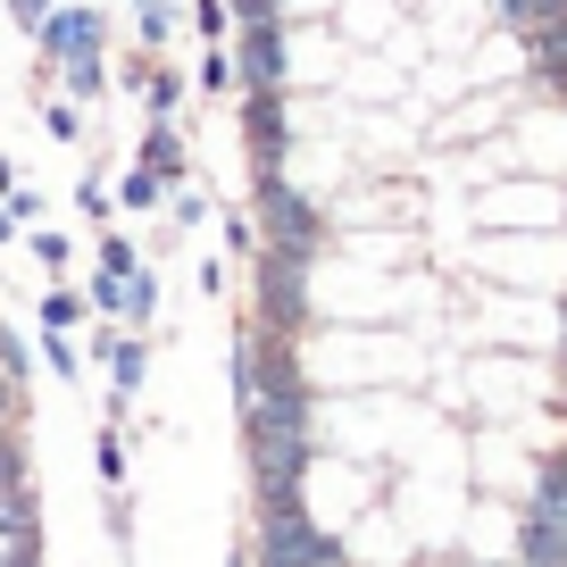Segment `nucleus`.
I'll list each match as a JSON object with an SVG mask.
<instances>
[{"label":"nucleus","instance_id":"1","mask_svg":"<svg viewBox=\"0 0 567 567\" xmlns=\"http://www.w3.org/2000/svg\"><path fill=\"white\" fill-rule=\"evenodd\" d=\"M34 51H42V75L59 68H109V18L92 0H59L51 18L34 25Z\"/></svg>","mask_w":567,"mask_h":567},{"label":"nucleus","instance_id":"2","mask_svg":"<svg viewBox=\"0 0 567 567\" xmlns=\"http://www.w3.org/2000/svg\"><path fill=\"white\" fill-rule=\"evenodd\" d=\"M234 92H292V25H234Z\"/></svg>","mask_w":567,"mask_h":567},{"label":"nucleus","instance_id":"3","mask_svg":"<svg viewBox=\"0 0 567 567\" xmlns=\"http://www.w3.org/2000/svg\"><path fill=\"white\" fill-rule=\"evenodd\" d=\"M292 134H301L292 92H243V142H250V159H259V167L292 159Z\"/></svg>","mask_w":567,"mask_h":567},{"label":"nucleus","instance_id":"4","mask_svg":"<svg viewBox=\"0 0 567 567\" xmlns=\"http://www.w3.org/2000/svg\"><path fill=\"white\" fill-rule=\"evenodd\" d=\"M92 359L109 368V392H117V401H134V392L151 384V342H142L134 326H92Z\"/></svg>","mask_w":567,"mask_h":567},{"label":"nucleus","instance_id":"5","mask_svg":"<svg viewBox=\"0 0 567 567\" xmlns=\"http://www.w3.org/2000/svg\"><path fill=\"white\" fill-rule=\"evenodd\" d=\"M134 167H151V176H159L167 193H176V184H193V159H184L176 125H151V134H142V159H134Z\"/></svg>","mask_w":567,"mask_h":567},{"label":"nucleus","instance_id":"6","mask_svg":"<svg viewBox=\"0 0 567 567\" xmlns=\"http://www.w3.org/2000/svg\"><path fill=\"white\" fill-rule=\"evenodd\" d=\"M125 84H142V109H151V125H176L184 92H193V84H184L176 68H134V75H125Z\"/></svg>","mask_w":567,"mask_h":567},{"label":"nucleus","instance_id":"7","mask_svg":"<svg viewBox=\"0 0 567 567\" xmlns=\"http://www.w3.org/2000/svg\"><path fill=\"white\" fill-rule=\"evenodd\" d=\"M125 467H134V460H125V425L101 417V425H92V476H101V493H117Z\"/></svg>","mask_w":567,"mask_h":567},{"label":"nucleus","instance_id":"8","mask_svg":"<svg viewBox=\"0 0 567 567\" xmlns=\"http://www.w3.org/2000/svg\"><path fill=\"white\" fill-rule=\"evenodd\" d=\"M84 318H92V301L75 284H42V334H75Z\"/></svg>","mask_w":567,"mask_h":567},{"label":"nucleus","instance_id":"9","mask_svg":"<svg viewBox=\"0 0 567 567\" xmlns=\"http://www.w3.org/2000/svg\"><path fill=\"white\" fill-rule=\"evenodd\" d=\"M134 267H142V243L117 234V226H101V243H92V276H134Z\"/></svg>","mask_w":567,"mask_h":567},{"label":"nucleus","instance_id":"10","mask_svg":"<svg viewBox=\"0 0 567 567\" xmlns=\"http://www.w3.org/2000/svg\"><path fill=\"white\" fill-rule=\"evenodd\" d=\"M25 493H34V484H25V434L9 425V434H0V509L25 501Z\"/></svg>","mask_w":567,"mask_h":567},{"label":"nucleus","instance_id":"11","mask_svg":"<svg viewBox=\"0 0 567 567\" xmlns=\"http://www.w3.org/2000/svg\"><path fill=\"white\" fill-rule=\"evenodd\" d=\"M151 318H159V276H151V259H142L134 276H125V326H134V334H142V326H151Z\"/></svg>","mask_w":567,"mask_h":567},{"label":"nucleus","instance_id":"12","mask_svg":"<svg viewBox=\"0 0 567 567\" xmlns=\"http://www.w3.org/2000/svg\"><path fill=\"white\" fill-rule=\"evenodd\" d=\"M34 109H42V134H51V142H84V109H75V101H51V92H34Z\"/></svg>","mask_w":567,"mask_h":567},{"label":"nucleus","instance_id":"13","mask_svg":"<svg viewBox=\"0 0 567 567\" xmlns=\"http://www.w3.org/2000/svg\"><path fill=\"white\" fill-rule=\"evenodd\" d=\"M25 243H34V267H42V276H68V267H75V243H68V234L25 226Z\"/></svg>","mask_w":567,"mask_h":567},{"label":"nucleus","instance_id":"14","mask_svg":"<svg viewBox=\"0 0 567 567\" xmlns=\"http://www.w3.org/2000/svg\"><path fill=\"white\" fill-rule=\"evenodd\" d=\"M159 200H167V184L151 176V167H125L117 176V209H159Z\"/></svg>","mask_w":567,"mask_h":567},{"label":"nucleus","instance_id":"15","mask_svg":"<svg viewBox=\"0 0 567 567\" xmlns=\"http://www.w3.org/2000/svg\"><path fill=\"white\" fill-rule=\"evenodd\" d=\"M75 217H84V226H109V217H117L109 209V176L101 167H84V184H75Z\"/></svg>","mask_w":567,"mask_h":567},{"label":"nucleus","instance_id":"16","mask_svg":"<svg viewBox=\"0 0 567 567\" xmlns=\"http://www.w3.org/2000/svg\"><path fill=\"white\" fill-rule=\"evenodd\" d=\"M193 34L209 42V51H217V42H234V9H226V0H193Z\"/></svg>","mask_w":567,"mask_h":567},{"label":"nucleus","instance_id":"17","mask_svg":"<svg viewBox=\"0 0 567 567\" xmlns=\"http://www.w3.org/2000/svg\"><path fill=\"white\" fill-rule=\"evenodd\" d=\"M42 368H51L59 384H75V375H84V351H75V334H42Z\"/></svg>","mask_w":567,"mask_h":567},{"label":"nucleus","instance_id":"18","mask_svg":"<svg viewBox=\"0 0 567 567\" xmlns=\"http://www.w3.org/2000/svg\"><path fill=\"white\" fill-rule=\"evenodd\" d=\"M101 517H109V543L134 550V493H125V484H117V493H101Z\"/></svg>","mask_w":567,"mask_h":567},{"label":"nucleus","instance_id":"19","mask_svg":"<svg viewBox=\"0 0 567 567\" xmlns=\"http://www.w3.org/2000/svg\"><path fill=\"white\" fill-rule=\"evenodd\" d=\"M226 250H234V259H259V217L226 209Z\"/></svg>","mask_w":567,"mask_h":567},{"label":"nucleus","instance_id":"20","mask_svg":"<svg viewBox=\"0 0 567 567\" xmlns=\"http://www.w3.org/2000/svg\"><path fill=\"white\" fill-rule=\"evenodd\" d=\"M167 42H176V9H142V51H167Z\"/></svg>","mask_w":567,"mask_h":567},{"label":"nucleus","instance_id":"21","mask_svg":"<svg viewBox=\"0 0 567 567\" xmlns=\"http://www.w3.org/2000/svg\"><path fill=\"white\" fill-rule=\"evenodd\" d=\"M200 92H234V59H226V42L200 59Z\"/></svg>","mask_w":567,"mask_h":567},{"label":"nucleus","instance_id":"22","mask_svg":"<svg viewBox=\"0 0 567 567\" xmlns=\"http://www.w3.org/2000/svg\"><path fill=\"white\" fill-rule=\"evenodd\" d=\"M59 75H68L75 101H101V92H109V68H59Z\"/></svg>","mask_w":567,"mask_h":567},{"label":"nucleus","instance_id":"23","mask_svg":"<svg viewBox=\"0 0 567 567\" xmlns=\"http://www.w3.org/2000/svg\"><path fill=\"white\" fill-rule=\"evenodd\" d=\"M51 9H59V0H9V25H18V34H25V42H34V25H42V18H51Z\"/></svg>","mask_w":567,"mask_h":567},{"label":"nucleus","instance_id":"24","mask_svg":"<svg viewBox=\"0 0 567 567\" xmlns=\"http://www.w3.org/2000/svg\"><path fill=\"white\" fill-rule=\"evenodd\" d=\"M9 217H18V226H42V193H25V184H18V193H9Z\"/></svg>","mask_w":567,"mask_h":567},{"label":"nucleus","instance_id":"25","mask_svg":"<svg viewBox=\"0 0 567 567\" xmlns=\"http://www.w3.org/2000/svg\"><path fill=\"white\" fill-rule=\"evenodd\" d=\"M18 417H25V392L9 384V375H0V434H9V425H18Z\"/></svg>","mask_w":567,"mask_h":567},{"label":"nucleus","instance_id":"26","mask_svg":"<svg viewBox=\"0 0 567 567\" xmlns=\"http://www.w3.org/2000/svg\"><path fill=\"white\" fill-rule=\"evenodd\" d=\"M18 234H25V226H18V217H9V200H0V250L18 243Z\"/></svg>","mask_w":567,"mask_h":567},{"label":"nucleus","instance_id":"27","mask_svg":"<svg viewBox=\"0 0 567 567\" xmlns=\"http://www.w3.org/2000/svg\"><path fill=\"white\" fill-rule=\"evenodd\" d=\"M9 193H18V167H9V159H0V200H9Z\"/></svg>","mask_w":567,"mask_h":567}]
</instances>
